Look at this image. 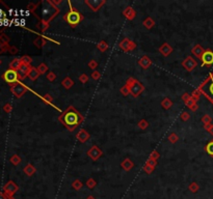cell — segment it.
Wrapping results in <instances>:
<instances>
[{
	"label": "cell",
	"instance_id": "8992f818",
	"mask_svg": "<svg viewBox=\"0 0 213 199\" xmlns=\"http://www.w3.org/2000/svg\"><path fill=\"white\" fill-rule=\"evenodd\" d=\"M17 190H18V187H17V185L14 182H8L7 185L4 186V191H5V193H7V195H10V196L13 195L14 193H16Z\"/></svg>",
	"mask_w": 213,
	"mask_h": 199
},
{
	"label": "cell",
	"instance_id": "8fae6325",
	"mask_svg": "<svg viewBox=\"0 0 213 199\" xmlns=\"http://www.w3.org/2000/svg\"><path fill=\"white\" fill-rule=\"evenodd\" d=\"M28 76H29L30 79L35 80L36 78L38 77V72H36V70H35V68H32V70H30L29 74H28Z\"/></svg>",
	"mask_w": 213,
	"mask_h": 199
},
{
	"label": "cell",
	"instance_id": "ffe728a7",
	"mask_svg": "<svg viewBox=\"0 0 213 199\" xmlns=\"http://www.w3.org/2000/svg\"><path fill=\"white\" fill-rule=\"evenodd\" d=\"M0 64H1V60H0Z\"/></svg>",
	"mask_w": 213,
	"mask_h": 199
},
{
	"label": "cell",
	"instance_id": "7c38bea8",
	"mask_svg": "<svg viewBox=\"0 0 213 199\" xmlns=\"http://www.w3.org/2000/svg\"><path fill=\"white\" fill-rule=\"evenodd\" d=\"M20 161H21V160H20V158L18 157L17 155H14L13 157L11 158V162H12V163H13L14 165H17V164H19V163H20Z\"/></svg>",
	"mask_w": 213,
	"mask_h": 199
},
{
	"label": "cell",
	"instance_id": "ac0fdd59",
	"mask_svg": "<svg viewBox=\"0 0 213 199\" xmlns=\"http://www.w3.org/2000/svg\"><path fill=\"white\" fill-rule=\"evenodd\" d=\"M0 199H7V197H5V195L3 193H0Z\"/></svg>",
	"mask_w": 213,
	"mask_h": 199
},
{
	"label": "cell",
	"instance_id": "52a82bcc",
	"mask_svg": "<svg viewBox=\"0 0 213 199\" xmlns=\"http://www.w3.org/2000/svg\"><path fill=\"white\" fill-rule=\"evenodd\" d=\"M18 75H19V78L20 79H23L24 77L26 76V75H28L29 74V72H30V68L28 67V64H24L22 63L20 65V67L18 68Z\"/></svg>",
	"mask_w": 213,
	"mask_h": 199
},
{
	"label": "cell",
	"instance_id": "7a4b0ae2",
	"mask_svg": "<svg viewBox=\"0 0 213 199\" xmlns=\"http://www.w3.org/2000/svg\"><path fill=\"white\" fill-rule=\"evenodd\" d=\"M64 123H66L68 126H74V127H75V126H77V123H79L80 117H79V115L77 114L75 111L70 110V111H68L66 114H64Z\"/></svg>",
	"mask_w": 213,
	"mask_h": 199
},
{
	"label": "cell",
	"instance_id": "2e32d148",
	"mask_svg": "<svg viewBox=\"0 0 213 199\" xmlns=\"http://www.w3.org/2000/svg\"><path fill=\"white\" fill-rule=\"evenodd\" d=\"M3 109H4L5 112H7V113H8V112H11L12 111V106H11V104H7L3 107Z\"/></svg>",
	"mask_w": 213,
	"mask_h": 199
},
{
	"label": "cell",
	"instance_id": "5b68a950",
	"mask_svg": "<svg viewBox=\"0 0 213 199\" xmlns=\"http://www.w3.org/2000/svg\"><path fill=\"white\" fill-rule=\"evenodd\" d=\"M67 21L69 22L71 25H76L79 23L80 21V15L76 12H70L69 14L67 15Z\"/></svg>",
	"mask_w": 213,
	"mask_h": 199
},
{
	"label": "cell",
	"instance_id": "9c48e42d",
	"mask_svg": "<svg viewBox=\"0 0 213 199\" xmlns=\"http://www.w3.org/2000/svg\"><path fill=\"white\" fill-rule=\"evenodd\" d=\"M131 92L133 93L134 95H137L138 93L141 92V90H143V87H141V85L138 82H135L133 85L131 86Z\"/></svg>",
	"mask_w": 213,
	"mask_h": 199
},
{
	"label": "cell",
	"instance_id": "30bf717a",
	"mask_svg": "<svg viewBox=\"0 0 213 199\" xmlns=\"http://www.w3.org/2000/svg\"><path fill=\"white\" fill-rule=\"evenodd\" d=\"M21 64H22V62H21L20 59H14V60L10 63V68H11V70L18 71V68L20 67Z\"/></svg>",
	"mask_w": 213,
	"mask_h": 199
},
{
	"label": "cell",
	"instance_id": "6da1fadb",
	"mask_svg": "<svg viewBox=\"0 0 213 199\" xmlns=\"http://www.w3.org/2000/svg\"><path fill=\"white\" fill-rule=\"evenodd\" d=\"M201 90H202V92L204 95L213 103V73L210 75L208 79L204 82L202 87H201Z\"/></svg>",
	"mask_w": 213,
	"mask_h": 199
},
{
	"label": "cell",
	"instance_id": "277c9868",
	"mask_svg": "<svg viewBox=\"0 0 213 199\" xmlns=\"http://www.w3.org/2000/svg\"><path fill=\"white\" fill-rule=\"evenodd\" d=\"M12 91H13V93L16 96L20 98V96H22L24 93H25L26 88L21 83H16V84H14V85L12 86Z\"/></svg>",
	"mask_w": 213,
	"mask_h": 199
},
{
	"label": "cell",
	"instance_id": "4fadbf2b",
	"mask_svg": "<svg viewBox=\"0 0 213 199\" xmlns=\"http://www.w3.org/2000/svg\"><path fill=\"white\" fill-rule=\"evenodd\" d=\"M206 150H207V152H208L209 155H213V141L210 142L209 144L206 146Z\"/></svg>",
	"mask_w": 213,
	"mask_h": 199
},
{
	"label": "cell",
	"instance_id": "3957f363",
	"mask_svg": "<svg viewBox=\"0 0 213 199\" xmlns=\"http://www.w3.org/2000/svg\"><path fill=\"white\" fill-rule=\"evenodd\" d=\"M2 78L4 79V81L8 84H12V85H14V84L17 83L18 79H19V75H18V72L15 71V70H7L5 71V73L2 75Z\"/></svg>",
	"mask_w": 213,
	"mask_h": 199
},
{
	"label": "cell",
	"instance_id": "e0dca14e",
	"mask_svg": "<svg viewBox=\"0 0 213 199\" xmlns=\"http://www.w3.org/2000/svg\"><path fill=\"white\" fill-rule=\"evenodd\" d=\"M10 52L15 54V53H17V49L15 48V47H12V48H10Z\"/></svg>",
	"mask_w": 213,
	"mask_h": 199
},
{
	"label": "cell",
	"instance_id": "ba28073f",
	"mask_svg": "<svg viewBox=\"0 0 213 199\" xmlns=\"http://www.w3.org/2000/svg\"><path fill=\"white\" fill-rule=\"evenodd\" d=\"M202 60L204 64H212L213 63V53L211 51H206L203 53Z\"/></svg>",
	"mask_w": 213,
	"mask_h": 199
},
{
	"label": "cell",
	"instance_id": "d6986e66",
	"mask_svg": "<svg viewBox=\"0 0 213 199\" xmlns=\"http://www.w3.org/2000/svg\"><path fill=\"white\" fill-rule=\"evenodd\" d=\"M8 199H14L13 197H10V198H8Z\"/></svg>",
	"mask_w": 213,
	"mask_h": 199
},
{
	"label": "cell",
	"instance_id": "5bb4252c",
	"mask_svg": "<svg viewBox=\"0 0 213 199\" xmlns=\"http://www.w3.org/2000/svg\"><path fill=\"white\" fill-rule=\"evenodd\" d=\"M24 171H25L28 175H31V174L33 173V171H35V169L31 167V165H27V166L25 167V169H24Z\"/></svg>",
	"mask_w": 213,
	"mask_h": 199
},
{
	"label": "cell",
	"instance_id": "9a60e30c",
	"mask_svg": "<svg viewBox=\"0 0 213 199\" xmlns=\"http://www.w3.org/2000/svg\"><path fill=\"white\" fill-rule=\"evenodd\" d=\"M7 44L2 43L1 40H0V53H4L5 51H7Z\"/></svg>",
	"mask_w": 213,
	"mask_h": 199
}]
</instances>
